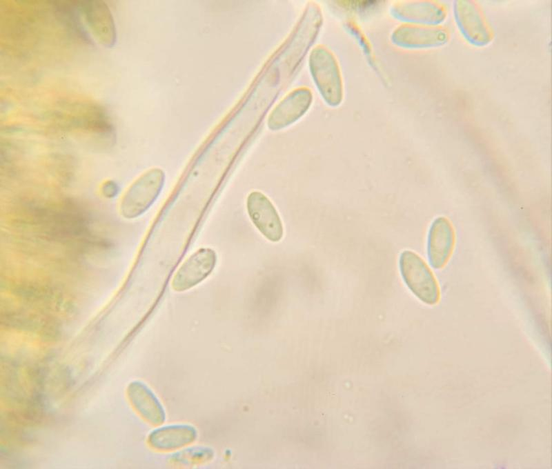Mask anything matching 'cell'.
I'll list each match as a JSON object with an SVG mask.
<instances>
[{
    "instance_id": "obj_5",
    "label": "cell",
    "mask_w": 552,
    "mask_h": 469,
    "mask_svg": "<svg viewBox=\"0 0 552 469\" xmlns=\"http://www.w3.org/2000/svg\"><path fill=\"white\" fill-rule=\"evenodd\" d=\"M248 214L257 229L268 240L279 241L284 234L280 217L270 200L262 192H250L246 198Z\"/></svg>"
},
{
    "instance_id": "obj_7",
    "label": "cell",
    "mask_w": 552,
    "mask_h": 469,
    "mask_svg": "<svg viewBox=\"0 0 552 469\" xmlns=\"http://www.w3.org/2000/svg\"><path fill=\"white\" fill-rule=\"evenodd\" d=\"M392 40L399 47L426 50L442 47L450 40L447 29L441 26H402L393 34Z\"/></svg>"
},
{
    "instance_id": "obj_3",
    "label": "cell",
    "mask_w": 552,
    "mask_h": 469,
    "mask_svg": "<svg viewBox=\"0 0 552 469\" xmlns=\"http://www.w3.org/2000/svg\"><path fill=\"white\" fill-rule=\"evenodd\" d=\"M400 270L405 284L422 302L436 304L440 300L437 282L424 261L415 252L403 251L399 259Z\"/></svg>"
},
{
    "instance_id": "obj_10",
    "label": "cell",
    "mask_w": 552,
    "mask_h": 469,
    "mask_svg": "<svg viewBox=\"0 0 552 469\" xmlns=\"http://www.w3.org/2000/svg\"><path fill=\"white\" fill-rule=\"evenodd\" d=\"M455 243L453 228L448 219L439 217L432 222L427 237V256L435 269L443 268L452 253Z\"/></svg>"
},
{
    "instance_id": "obj_14",
    "label": "cell",
    "mask_w": 552,
    "mask_h": 469,
    "mask_svg": "<svg viewBox=\"0 0 552 469\" xmlns=\"http://www.w3.org/2000/svg\"><path fill=\"white\" fill-rule=\"evenodd\" d=\"M172 455L171 461L173 463L190 466L211 460L214 457V451L206 446H194L183 449Z\"/></svg>"
},
{
    "instance_id": "obj_8",
    "label": "cell",
    "mask_w": 552,
    "mask_h": 469,
    "mask_svg": "<svg viewBox=\"0 0 552 469\" xmlns=\"http://www.w3.org/2000/svg\"><path fill=\"white\" fill-rule=\"evenodd\" d=\"M76 4L97 40L106 47H113L117 41L116 28L107 5L101 1H81Z\"/></svg>"
},
{
    "instance_id": "obj_4",
    "label": "cell",
    "mask_w": 552,
    "mask_h": 469,
    "mask_svg": "<svg viewBox=\"0 0 552 469\" xmlns=\"http://www.w3.org/2000/svg\"><path fill=\"white\" fill-rule=\"evenodd\" d=\"M453 15L460 35L469 44L476 48H483L492 42V30L475 1H454Z\"/></svg>"
},
{
    "instance_id": "obj_12",
    "label": "cell",
    "mask_w": 552,
    "mask_h": 469,
    "mask_svg": "<svg viewBox=\"0 0 552 469\" xmlns=\"http://www.w3.org/2000/svg\"><path fill=\"white\" fill-rule=\"evenodd\" d=\"M130 396L138 412L150 423L160 425L166 421V412L161 403L146 384L139 381L132 383Z\"/></svg>"
},
{
    "instance_id": "obj_1",
    "label": "cell",
    "mask_w": 552,
    "mask_h": 469,
    "mask_svg": "<svg viewBox=\"0 0 552 469\" xmlns=\"http://www.w3.org/2000/svg\"><path fill=\"white\" fill-rule=\"evenodd\" d=\"M19 217L21 226L46 240L79 247L99 241L92 233L89 215L70 201H31L23 205Z\"/></svg>"
},
{
    "instance_id": "obj_2",
    "label": "cell",
    "mask_w": 552,
    "mask_h": 469,
    "mask_svg": "<svg viewBox=\"0 0 552 469\" xmlns=\"http://www.w3.org/2000/svg\"><path fill=\"white\" fill-rule=\"evenodd\" d=\"M165 172L159 168L148 170L126 190L121 202V212L128 219L144 213L156 201L164 186Z\"/></svg>"
},
{
    "instance_id": "obj_9",
    "label": "cell",
    "mask_w": 552,
    "mask_h": 469,
    "mask_svg": "<svg viewBox=\"0 0 552 469\" xmlns=\"http://www.w3.org/2000/svg\"><path fill=\"white\" fill-rule=\"evenodd\" d=\"M398 20L411 25L440 26L447 18L445 7L434 1H413L398 3L392 10Z\"/></svg>"
},
{
    "instance_id": "obj_13",
    "label": "cell",
    "mask_w": 552,
    "mask_h": 469,
    "mask_svg": "<svg viewBox=\"0 0 552 469\" xmlns=\"http://www.w3.org/2000/svg\"><path fill=\"white\" fill-rule=\"evenodd\" d=\"M310 103V97L308 94H297L287 98L270 114L268 128L276 130L293 123L306 112Z\"/></svg>"
},
{
    "instance_id": "obj_15",
    "label": "cell",
    "mask_w": 552,
    "mask_h": 469,
    "mask_svg": "<svg viewBox=\"0 0 552 469\" xmlns=\"http://www.w3.org/2000/svg\"><path fill=\"white\" fill-rule=\"evenodd\" d=\"M104 186L105 187L103 188L104 194L108 195L109 197H111L117 194V188L115 183L112 181H109L104 184Z\"/></svg>"
},
{
    "instance_id": "obj_11",
    "label": "cell",
    "mask_w": 552,
    "mask_h": 469,
    "mask_svg": "<svg viewBox=\"0 0 552 469\" xmlns=\"http://www.w3.org/2000/svg\"><path fill=\"white\" fill-rule=\"evenodd\" d=\"M197 430L188 423H175L154 430L148 437L150 445L158 450H175L196 441Z\"/></svg>"
},
{
    "instance_id": "obj_6",
    "label": "cell",
    "mask_w": 552,
    "mask_h": 469,
    "mask_svg": "<svg viewBox=\"0 0 552 469\" xmlns=\"http://www.w3.org/2000/svg\"><path fill=\"white\" fill-rule=\"evenodd\" d=\"M216 262L217 255L213 249H198L176 272L171 283L172 288L176 292H183L197 286L213 272Z\"/></svg>"
}]
</instances>
